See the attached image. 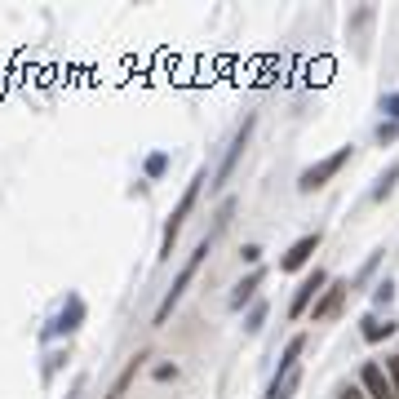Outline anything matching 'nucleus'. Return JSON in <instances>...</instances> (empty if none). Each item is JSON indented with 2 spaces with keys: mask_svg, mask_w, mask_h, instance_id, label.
Returning a JSON list of instances; mask_svg holds the SVG:
<instances>
[{
  "mask_svg": "<svg viewBox=\"0 0 399 399\" xmlns=\"http://www.w3.org/2000/svg\"><path fill=\"white\" fill-rule=\"evenodd\" d=\"M209 249H213V235H204L200 244H196V253H191V258H187V266H182V271H178V280H173V288H169V293H164V302H160V306H155V324H169V315H173V306H178V302H182V293L191 288V280H196L200 262L209 258Z\"/></svg>",
  "mask_w": 399,
  "mask_h": 399,
  "instance_id": "1",
  "label": "nucleus"
},
{
  "mask_svg": "<svg viewBox=\"0 0 399 399\" xmlns=\"http://www.w3.org/2000/svg\"><path fill=\"white\" fill-rule=\"evenodd\" d=\"M204 178H209V173H204V169H200V173H196V178H191V182H187L182 200H178V209L169 213V222H164V244H160V258H169V253H173V240H178V231H182V222L191 217V209H196V200H200V187H204Z\"/></svg>",
  "mask_w": 399,
  "mask_h": 399,
  "instance_id": "2",
  "label": "nucleus"
},
{
  "mask_svg": "<svg viewBox=\"0 0 399 399\" xmlns=\"http://www.w3.org/2000/svg\"><path fill=\"white\" fill-rule=\"evenodd\" d=\"M346 160H350V147L333 151L329 160H320V164H311L306 173L297 178V191H320V187H324V182H329V178H333V173H342V164H346Z\"/></svg>",
  "mask_w": 399,
  "mask_h": 399,
  "instance_id": "3",
  "label": "nucleus"
},
{
  "mask_svg": "<svg viewBox=\"0 0 399 399\" xmlns=\"http://www.w3.org/2000/svg\"><path fill=\"white\" fill-rule=\"evenodd\" d=\"M249 133H253V116L244 120V125H240V133L231 138V147H226V160H222V169H217V182H213V187H226V182H231L240 155H244V147H249Z\"/></svg>",
  "mask_w": 399,
  "mask_h": 399,
  "instance_id": "4",
  "label": "nucleus"
},
{
  "mask_svg": "<svg viewBox=\"0 0 399 399\" xmlns=\"http://www.w3.org/2000/svg\"><path fill=\"white\" fill-rule=\"evenodd\" d=\"M359 386H364V395H368V399H395L391 373H386L382 364H364V373H359Z\"/></svg>",
  "mask_w": 399,
  "mask_h": 399,
  "instance_id": "5",
  "label": "nucleus"
},
{
  "mask_svg": "<svg viewBox=\"0 0 399 399\" xmlns=\"http://www.w3.org/2000/svg\"><path fill=\"white\" fill-rule=\"evenodd\" d=\"M315 249H320V235H302L297 244L280 258V271H302V266L311 262V253H315Z\"/></svg>",
  "mask_w": 399,
  "mask_h": 399,
  "instance_id": "6",
  "label": "nucleus"
},
{
  "mask_svg": "<svg viewBox=\"0 0 399 399\" xmlns=\"http://www.w3.org/2000/svg\"><path fill=\"white\" fill-rule=\"evenodd\" d=\"M80 320H84V302L80 297H71L67 306H63V315H58L49 329H45V337H58V333H76L80 329Z\"/></svg>",
  "mask_w": 399,
  "mask_h": 399,
  "instance_id": "7",
  "label": "nucleus"
},
{
  "mask_svg": "<svg viewBox=\"0 0 399 399\" xmlns=\"http://www.w3.org/2000/svg\"><path fill=\"white\" fill-rule=\"evenodd\" d=\"M324 284H329V275H324V271H311L306 280L297 284V297H293V306H288V311H293V315H302V311H311V297H315Z\"/></svg>",
  "mask_w": 399,
  "mask_h": 399,
  "instance_id": "8",
  "label": "nucleus"
},
{
  "mask_svg": "<svg viewBox=\"0 0 399 399\" xmlns=\"http://www.w3.org/2000/svg\"><path fill=\"white\" fill-rule=\"evenodd\" d=\"M346 288H350V284H329V288H324V297L315 302V306H311V315H315V320H329V315H333V311H337V306H342V297H346Z\"/></svg>",
  "mask_w": 399,
  "mask_h": 399,
  "instance_id": "9",
  "label": "nucleus"
},
{
  "mask_svg": "<svg viewBox=\"0 0 399 399\" xmlns=\"http://www.w3.org/2000/svg\"><path fill=\"white\" fill-rule=\"evenodd\" d=\"M142 359H147V355H133V359H129V368H125V373H120V377H116V386H111V395H107V399H125V395H129V382L138 377Z\"/></svg>",
  "mask_w": 399,
  "mask_h": 399,
  "instance_id": "10",
  "label": "nucleus"
},
{
  "mask_svg": "<svg viewBox=\"0 0 399 399\" xmlns=\"http://www.w3.org/2000/svg\"><path fill=\"white\" fill-rule=\"evenodd\" d=\"M258 284H262V271H253L249 280H240V284H235V293H231V311L244 306V302H249L253 293H258Z\"/></svg>",
  "mask_w": 399,
  "mask_h": 399,
  "instance_id": "11",
  "label": "nucleus"
},
{
  "mask_svg": "<svg viewBox=\"0 0 399 399\" xmlns=\"http://www.w3.org/2000/svg\"><path fill=\"white\" fill-rule=\"evenodd\" d=\"M297 382H302V373H297V368H288V373H280V377L271 382V399H288V395L297 391Z\"/></svg>",
  "mask_w": 399,
  "mask_h": 399,
  "instance_id": "12",
  "label": "nucleus"
},
{
  "mask_svg": "<svg viewBox=\"0 0 399 399\" xmlns=\"http://www.w3.org/2000/svg\"><path fill=\"white\" fill-rule=\"evenodd\" d=\"M359 333H364V342H382V337H391L395 333V324L391 320H377V315H364V329H359Z\"/></svg>",
  "mask_w": 399,
  "mask_h": 399,
  "instance_id": "13",
  "label": "nucleus"
},
{
  "mask_svg": "<svg viewBox=\"0 0 399 399\" xmlns=\"http://www.w3.org/2000/svg\"><path fill=\"white\" fill-rule=\"evenodd\" d=\"M395 182H399V164H391V169L377 178V187H373V200H386V196L395 191Z\"/></svg>",
  "mask_w": 399,
  "mask_h": 399,
  "instance_id": "14",
  "label": "nucleus"
},
{
  "mask_svg": "<svg viewBox=\"0 0 399 399\" xmlns=\"http://www.w3.org/2000/svg\"><path fill=\"white\" fill-rule=\"evenodd\" d=\"M306 350V337H293V342L284 346V355H280V373H288V368H297V355Z\"/></svg>",
  "mask_w": 399,
  "mask_h": 399,
  "instance_id": "15",
  "label": "nucleus"
},
{
  "mask_svg": "<svg viewBox=\"0 0 399 399\" xmlns=\"http://www.w3.org/2000/svg\"><path fill=\"white\" fill-rule=\"evenodd\" d=\"M262 324H266V302H258V306L244 315V333H262Z\"/></svg>",
  "mask_w": 399,
  "mask_h": 399,
  "instance_id": "16",
  "label": "nucleus"
},
{
  "mask_svg": "<svg viewBox=\"0 0 399 399\" xmlns=\"http://www.w3.org/2000/svg\"><path fill=\"white\" fill-rule=\"evenodd\" d=\"M164 169H169V155H164V151H155V155H147V178H160Z\"/></svg>",
  "mask_w": 399,
  "mask_h": 399,
  "instance_id": "17",
  "label": "nucleus"
},
{
  "mask_svg": "<svg viewBox=\"0 0 399 399\" xmlns=\"http://www.w3.org/2000/svg\"><path fill=\"white\" fill-rule=\"evenodd\" d=\"M395 138H399V125H395V120H382V125H377V142L386 147V142H395Z\"/></svg>",
  "mask_w": 399,
  "mask_h": 399,
  "instance_id": "18",
  "label": "nucleus"
},
{
  "mask_svg": "<svg viewBox=\"0 0 399 399\" xmlns=\"http://www.w3.org/2000/svg\"><path fill=\"white\" fill-rule=\"evenodd\" d=\"M382 111H386V116H391L395 125H399V93H386V98H382Z\"/></svg>",
  "mask_w": 399,
  "mask_h": 399,
  "instance_id": "19",
  "label": "nucleus"
},
{
  "mask_svg": "<svg viewBox=\"0 0 399 399\" xmlns=\"http://www.w3.org/2000/svg\"><path fill=\"white\" fill-rule=\"evenodd\" d=\"M386 373H391V386H395V399H399V355L386 359Z\"/></svg>",
  "mask_w": 399,
  "mask_h": 399,
  "instance_id": "20",
  "label": "nucleus"
},
{
  "mask_svg": "<svg viewBox=\"0 0 399 399\" xmlns=\"http://www.w3.org/2000/svg\"><path fill=\"white\" fill-rule=\"evenodd\" d=\"M391 297H395V284H391V280H382V284H377V302L386 306V302H391Z\"/></svg>",
  "mask_w": 399,
  "mask_h": 399,
  "instance_id": "21",
  "label": "nucleus"
},
{
  "mask_svg": "<svg viewBox=\"0 0 399 399\" xmlns=\"http://www.w3.org/2000/svg\"><path fill=\"white\" fill-rule=\"evenodd\" d=\"M337 399H368V395H364V386H342V395H337Z\"/></svg>",
  "mask_w": 399,
  "mask_h": 399,
  "instance_id": "22",
  "label": "nucleus"
},
{
  "mask_svg": "<svg viewBox=\"0 0 399 399\" xmlns=\"http://www.w3.org/2000/svg\"><path fill=\"white\" fill-rule=\"evenodd\" d=\"M240 258H244V262L253 266V262H258V258H262V249H258V244H244V253H240Z\"/></svg>",
  "mask_w": 399,
  "mask_h": 399,
  "instance_id": "23",
  "label": "nucleus"
},
{
  "mask_svg": "<svg viewBox=\"0 0 399 399\" xmlns=\"http://www.w3.org/2000/svg\"><path fill=\"white\" fill-rule=\"evenodd\" d=\"M155 377L169 382V377H178V368H173V364H160V368H155Z\"/></svg>",
  "mask_w": 399,
  "mask_h": 399,
  "instance_id": "24",
  "label": "nucleus"
},
{
  "mask_svg": "<svg viewBox=\"0 0 399 399\" xmlns=\"http://www.w3.org/2000/svg\"><path fill=\"white\" fill-rule=\"evenodd\" d=\"M80 391H84V377H80L76 386H71V395H67V399H80Z\"/></svg>",
  "mask_w": 399,
  "mask_h": 399,
  "instance_id": "25",
  "label": "nucleus"
}]
</instances>
